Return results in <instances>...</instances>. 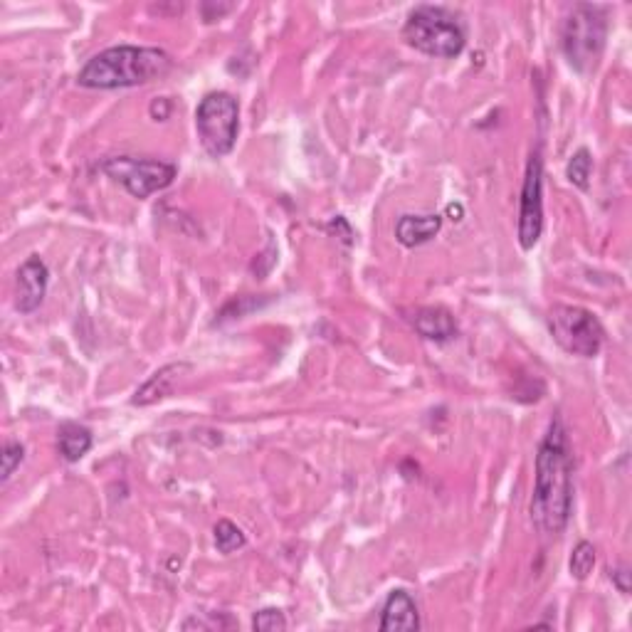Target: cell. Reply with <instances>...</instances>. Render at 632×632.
<instances>
[{
  "instance_id": "14",
  "label": "cell",
  "mask_w": 632,
  "mask_h": 632,
  "mask_svg": "<svg viewBox=\"0 0 632 632\" xmlns=\"http://www.w3.org/2000/svg\"><path fill=\"white\" fill-rule=\"evenodd\" d=\"M92 433L77 423H65L57 433V450L65 462H79L92 450Z\"/></svg>"
},
{
  "instance_id": "11",
  "label": "cell",
  "mask_w": 632,
  "mask_h": 632,
  "mask_svg": "<svg viewBox=\"0 0 632 632\" xmlns=\"http://www.w3.org/2000/svg\"><path fill=\"white\" fill-rule=\"evenodd\" d=\"M413 329L418 331L423 339L435 341V344H445L457 336V321L447 309L442 307H420L408 316Z\"/></svg>"
},
{
  "instance_id": "4",
  "label": "cell",
  "mask_w": 632,
  "mask_h": 632,
  "mask_svg": "<svg viewBox=\"0 0 632 632\" xmlns=\"http://www.w3.org/2000/svg\"><path fill=\"white\" fill-rule=\"evenodd\" d=\"M605 38H608V18L605 8L598 5H573L561 28V47L568 65L586 75L595 70L603 55Z\"/></svg>"
},
{
  "instance_id": "12",
  "label": "cell",
  "mask_w": 632,
  "mask_h": 632,
  "mask_svg": "<svg viewBox=\"0 0 632 632\" xmlns=\"http://www.w3.org/2000/svg\"><path fill=\"white\" fill-rule=\"evenodd\" d=\"M442 230V215H403L395 223V240L403 247H420Z\"/></svg>"
},
{
  "instance_id": "22",
  "label": "cell",
  "mask_w": 632,
  "mask_h": 632,
  "mask_svg": "<svg viewBox=\"0 0 632 632\" xmlns=\"http://www.w3.org/2000/svg\"><path fill=\"white\" fill-rule=\"evenodd\" d=\"M168 114H171V104H168V99H158V102L151 104V117H154L156 121L168 119Z\"/></svg>"
},
{
  "instance_id": "13",
  "label": "cell",
  "mask_w": 632,
  "mask_h": 632,
  "mask_svg": "<svg viewBox=\"0 0 632 632\" xmlns=\"http://www.w3.org/2000/svg\"><path fill=\"white\" fill-rule=\"evenodd\" d=\"M188 368H191L188 363H168V366H163L161 371H156L154 376H151L149 381H146L144 386L134 393L131 403L151 405V403H158V400L168 398V395L173 393V388H176L181 373H186Z\"/></svg>"
},
{
  "instance_id": "6",
  "label": "cell",
  "mask_w": 632,
  "mask_h": 632,
  "mask_svg": "<svg viewBox=\"0 0 632 632\" xmlns=\"http://www.w3.org/2000/svg\"><path fill=\"white\" fill-rule=\"evenodd\" d=\"M549 331L566 354L578 358H593L605 344V329L598 316L573 304H556L549 316Z\"/></svg>"
},
{
  "instance_id": "16",
  "label": "cell",
  "mask_w": 632,
  "mask_h": 632,
  "mask_svg": "<svg viewBox=\"0 0 632 632\" xmlns=\"http://www.w3.org/2000/svg\"><path fill=\"white\" fill-rule=\"evenodd\" d=\"M591 171H593V158L588 149H578L576 154L571 156L566 166V178L581 191H588V181H591Z\"/></svg>"
},
{
  "instance_id": "17",
  "label": "cell",
  "mask_w": 632,
  "mask_h": 632,
  "mask_svg": "<svg viewBox=\"0 0 632 632\" xmlns=\"http://www.w3.org/2000/svg\"><path fill=\"white\" fill-rule=\"evenodd\" d=\"M568 568H571V576L576 578V581H586V578L591 576L595 568V546L591 541H578L576 549L571 553Z\"/></svg>"
},
{
  "instance_id": "8",
  "label": "cell",
  "mask_w": 632,
  "mask_h": 632,
  "mask_svg": "<svg viewBox=\"0 0 632 632\" xmlns=\"http://www.w3.org/2000/svg\"><path fill=\"white\" fill-rule=\"evenodd\" d=\"M541 235H544V158H541V149H534L526 163L524 183H521L516 237H519L521 250H534Z\"/></svg>"
},
{
  "instance_id": "10",
  "label": "cell",
  "mask_w": 632,
  "mask_h": 632,
  "mask_svg": "<svg viewBox=\"0 0 632 632\" xmlns=\"http://www.w3.org/2000/svg\"><path fill=\"white\" fill-rule=\"evenodd\" d=\"M378 628H381V632L420 630V613L413 595L408 591H400V588L388 595L386 605H383L381 610V623H378Z\"/></svg>"
},
{
  "instance_id": "2",
  "label": "cell",
  "mask_w": 632,
  "mask_h": 632,
  "mask_svg": "<svg viewBox=\"0 0 632 632\" xmlns=\"http://www.w3.org/2000/svg\"><path fill=\"white\" fill-rule=\"evenodd\" d=\"M171 55L161 47L117 45L99 52L79 70L77 84L84 89H126L141 87L168 75Z\"/></svg>"
},
{
  "instance_id": "3",
  "label": "cell",
  "mask_w": 632,
  "mask_h": 632,
  "mask_svg": "<svg viewBox=\"0 0 632 632\" xmlns=\"http://www.w3.org/2000/svg\"><path fill=\"white\" fill-rule=\"evenodd\" d=\"M403 40L423 55L452 60L465 50L467 33L462 20L452 10L442 5H418L405 20Z\"/></svg>"
},
{
  "instance_id": "19",
  "label": "cell",
  "mask_w": 632,
  "mask_h": 632,
  "mask_svg": "<svg viewBox=\"0 0 632 632\" xmlns=\"http://www.w3.org/2000/svg\"><path fill=\"white\" fill-rule=\"evenodd\" d=\"M252 628L260 632H279L287 630V618L279 608H262L252 615Z\"/></svg>"
},
{
  "instance_id": "21",
  "label": "cell",
  "mask_w": 632,
  "mask_h": 632,
  "mask_svg": "<svg viewBox=\"0 0 632 632\" xmlns=\"http://www.w3.org/2000/svg\"><path fill=\"white\" fill-rule=\"evenodd\" d=\"M610 578L615 581V586L620 588V593H630V571L625 566L615 568V571H610Z\"/></svg>"
},
{
  "instance_id": "7",
  "label": "cell",
  "mask_w": 632,
  "mask_h": 632,
  "mask_svg": "<svg viewBox=\"0 0 632 632\" xmlns=\"http://www.w3.org/2000/svg\"><path fill=\"white\" fill-rule=\"evenodd\" d=\"M99 171L139 200L168 188L178 176V168L173 163L139 156H109L99 163Z\"/></svg>"
},
{
  "instance_id": "9",
  "label": "cell",
  "mask_w": 632,
  "mask_h": 632,
  "mask_svg": "<svg viewBox=\"0 0 632 632\" xmlns=\"http://www.w3.org/2000/svg\"><path fill=\"white\" fill-rule=\"evenodd\" d=\"M50 270L38 255L28 257L18 270V292H15V309L20 314H33L45 302Z\"/></svg>"
},
{
  "instance_id": "1",
  "label": "cell",
  "mask_w": 632,
  "mask_h": 632,
  "mask_svg": "<svg viewBox=\"0 0 632 632\" xmlns=\"http://www.w3.org/2000/svg\"><path fill=\"white\" fill-rule=\"evenodd\" d=\"M531 521L541 539L551 541L566 531L573 512V450L561 418H553L549 433L536 450Z\"/></svg>"
},
{
  "instance_id": "15",
  "label": "cell",
  "mask_w": 632,
  "mask_h": 632,
  "mask_svg": "<svg viewBox=\"0 0 632 632\" xmlns=\"http://www.w3.org/2000/svg\"><path fill=\"white\" fill-rule=\"evenodd\" d=\"M213 531H215V546H218V551L223 553V556H230V553L245 549L247 546V536L242 534L240 526L233 524V521L220 519Z\"/></svg>"
},
{
  "instance_id": "18",
  "label": "cell",
  "mask_w": 632,
  "mask_h": 632,
  "mask_svg": "<svg viewBox=\"0 0 632 632\" xmlns=\"http://www.w3.org/2000/svg\"><path fill=\"white\" fill-rule=\"evenodd\" d=\"M25 460V447L20 442H8L3 447V455H0V482H8L13 477L15 470L23 465Z\"/></svg>"
},
{
  "instance_id": "5",
  "label": "cell",
  "mask_w": 632,
  "mask_h": 632,
  "mask_svg": "<svg viewBox=\"0 0 632 632\" xmlns=\"http://www.w3.org/2000/svg\"><path fill=\"white\" fill-rule=\"evenodd\" d=\"M196 131L208 156L223 158L235 149L240 134V104L228 92H210L196 109Z\"/></svg>"
},
{
  "instance_id": "20",
  "label": "cell",
  "mask_w": 632,
  "mask_h": 632,
  "mask_svg": "<svg viewBox=\"0 0 632 632\" xmlns=\"http://www.w3.org/2000/svg\"><path fill=\"white\" fill-rule=\"evenodd\" d=\"M230 10H235L233 3H223V5L203 3V5H200V13H203L205 23H215V20H220V18H223V15H228Z\"/></svg>"
},
{
  "instance_id": "23",
  "label": "cell",
  "mask_w": 632,
  "mask_h": 632,
  "mask_svg": "<svg viewBox=\"0 0 632 632\" xmlns=\"http://www.w3.org/2000/svg\"><path fill=\"white\" fill-rule=\"evenodd\" d=\"M447 213H450V215H462V205H450V208H447Z\"/></svg>"
}]
</instances>
